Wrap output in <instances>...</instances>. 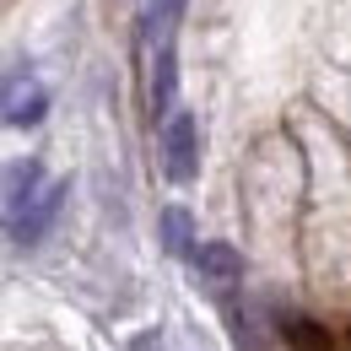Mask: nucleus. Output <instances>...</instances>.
I'll list each match as a JSON object with an SVG mask.
<instances>
[{"label": "nucleus", "mask_w": 351, "mask_h": 351, "mask_svg": "<svg viewBox=\"0 0 351 351\" xmlns=\"http://www.w3.org/2000/svg\"><path fill=\"white\" fill-rule=\"evenodd\" d=\"M162 173L173 178V184H195V178H200V125H195V114H184V108H178L173 119H168V130H162Z\"/></svg>", "instance_id": "obj_1"}, {"label": "nucleus", "mask_w": 351, "mask_h": 351, "mask_svg": "<svg viewBox=\"0 0 351 351\" xmlns=\"http://www.w3.org/2000/svg\"><path fill=\"white\" fill-rule=\"evenodd\" d=\"M0 114H5V125H16V130H27V125H44V114H49V92H44V82H38L33 71H16V76H5V87H0Z\"/></svg>", "instance_id": "obj_2"}, {"label": "nucleus", "mask_w": 351, "mask_h": 351, "mask_svg": "<svg viewBox=\"0 0 351 351\" xmlns=\"http://www.w3.org/2000/svg\"><path fill=\"white\" fill-rule=\"evenodd\" d=\"M38 195H44V162H38V157L5 162V173H0V211H5V221L22 217Z\"/></svg>", "instance_id": "obj_3"}, {"label": "nucleus", "mask_w": 351, "mask_h": 351, "mask_svg": "<svg viewBox=\"0 0 351 351\" xmlns=\"http://www.w3.org/2000/svg\"><path fill=\"white\" fill-rule=\"evenodd\" d=\"M189 265H195V276H200L211 292H227V287H238V281H243V254H238L232 243H221V238L195 243Z\"/></svg>", "instance_id": "obj_4"}, {"label": "nucleus", "mask_w": 351, "mask_h": 351, "mask_svg": "<svg viewBox=\"0 0 351 351\" xmlns=\"http://www.w3.org/2000/svg\"><path fill=\"white\" fill-rule=\"evenodd\" d=\"M146 97H152V119H173V114H178V49L173 44L152 49V82H146Z\"/></svg>", "instance_id": "obj_5"}, {"label": "nucleus", "mask_w": 351, "mask_h": 351, "mask_svg": "<svg viewBox=\"0 0 351 351\" xmlns=\"http://www.w3.org/2000/svg\"><path fill=\"white\" fill-rule=\"evenodd\" d=\"M65 195H71V184H65V178H60V184H44V195H38V200H33L22 217L5 221V227H11V238H16V243H38L49 227H54L60 206H65Z\"/></svg>", "instance_id": "obj_6"}, {"label": "nucleus", "mask_w": 351, "mask_h": 351, "mask_svg": "<svg viewBox=\"0 0 351 351\" xmlns=\"http://www.w3.org/2000/svg\"><path fill=\"white\" fill-rule=\"evenodd\" d=\"M276 341L287 351H335L330 324H319V319H308V313H281V319H276Z\"/></svg>", "instance_id": "obj_7"}, {"label": "nucleus", "mask_w": 351, "mask_h": 351, "mask_svg": "<svg viewBox=\"0 0 351 351\" xmlns=\"http://www.w3.org/2000/svg\"><path fill=\"white\" fill-rule=\"evenodd\" d=\"M227 335L238 351H270L276 335H265V319H260V303H238L227 308Z\"/></svg>", "instance_id": "obj_8"}, {"label": "nucleus", "mask_w": 351, "mask_h": 351, "mask_svg": "<svg viewBox=\"0 0 351 351\" xmlns=\"http://www.w3.org/2000/svg\"><path fill=\"white\" fill-rule=\"evenodd\" d=\"M157 238H162V249H168L173 260H189V254H195V217H189L184 206H168V211L157 217Z\"/></svg>", "instance_id": "obj_9"}, {"label": "nucleus", "mask_w": 351, "mask_h": 351, "mask_svg": "<svg viewBox=\"0 0 351 351\" xmlns=\"http://www.w3.org/2000/svg\"><path fill=\"white\" fill-rule=\"evenodd\" d=\"M178 16H184V0H146V49H157V44H173V33H178Z\"/></svg>", "instance_id": "obj_10"}, {"label": "nucleus", "mask_w": 351, "mask_h": 351, "mask_svg": "<svg viewBox=\"0 0 351 351\" xmlns=\"http://www.w3.org/2000/svg\"><path fill=\"white\" fill-rule=\"evenodd\" d=\"M130 351H168V346H162V335H157V330H141V335L130 341Z\"/></svg>", "instance_id": "obj_11"}]
</instances>
